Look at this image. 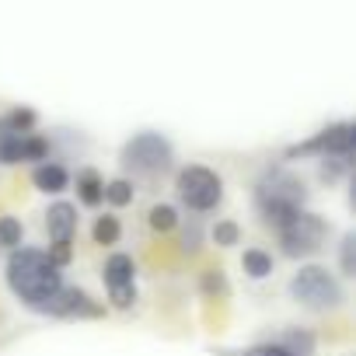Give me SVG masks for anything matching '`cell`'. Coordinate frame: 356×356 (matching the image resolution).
<instances>
[{"label":"cell","mask_w":356,"mask_h":356,"mask_svg":"<svg viewBox=\"0 0 356 356\" xmlns=\"http://www.w3.org/2000/svg\"><path fill=\"white\" fill-rule=\"evenodd\" d=\"M0 245H22V224L15 217H0Z\"/></svg>","instance_id":"d6986e66"},{"label":"cell","mask_w":356,"mask_h":356,"mask_svg":"<svg viewBox=\"0 0 356 356\" xmlns=\"http://www.w3.org/2000/svg\"><path fill=\"white\" fill-rule=\"evenodd\" d=\"M42 311H53V314H98V307L91 304V297L84 290H63V286Z\"/></svg>","instance_id":"9c48e42d"},{"label":"cell","mask_w":356,"mask_h":356,"mask_svg":"<svg viewBox=\"0 0 356 356\" xmlns=\"http://www.w3.org/2000/svg\"><path fill=\"white\" fill-rule=\"evenodd\" d=\"M119 238V220L115 217H98V224H95V241L98 245H112Z\"/></svg>","instance_id":"e0dca14e"},{"label":"cell","mask_w":356,"mask_h":356,"mask_svg":"<svg viewBox=\"0 0 356 356\" xmlns=\"http://www.w3.org/2000/svg\"><path fill=\"white\" fill-rule=\"evenodd\" d=\"M8 283H11V290L22 297V300H29L32 307H46L56 293H60V266L49 259V255H42V252H35V248H22V252H15L11 255V262H8Z\"/></svg>","instance_id":"6da1fadb"},{"label":"cell","mask_w":356,"mask_h":356,"mask_svg":"<svg viewBox=\"0 0 356 356\" xmlns=\"http://www.w3.org/2000/svg\"><path fill=\"white\" fill-rule=\"evenodd\" d=\"M353 248H356V238H353V234H349V238H346V241H342V269H346V273H349V276H353V273H356V266H353Z\"/></svg>","instance_id":"7402d4cb"},{"label":"cell","mask_w":356,"mask_h":356,"mask_svg":"<svg viewBox=\"0 0 356 356\" xmlns=\"http://www.w3.org/2000/svg\"><path fill=\"white\" fill-rule=\"evenodd\" d=\"M32 182H35L42 193H60V189L67 186V171H63L60 164H39V168L32 171Z\"/></svg>","instance_id":"8fae6325"},{"label":"cell","mask_w":356,"mask_h":356,"mask_svg":"<svg viewBox=\"0 0 356 356\" xmlns=\"http://www.w3.org/2000/svg\"><path fill=\"white\" fill-rule=\"evenodd\" d=\"M321 238H325V220L314 213H297L280 227V241L286 255H307L321 245Z\"/></svg>","instance_id":"8992f818"},{"label":"cell","mask_w":356,"mask_h":356,"mask_svg":"<svg viewBox=\"0 0 356 356\" xmlns=\"http://www.w3.org/2000/svg\"><path fill=\"white\" fill-rule=\"evenodd\" d=\"M241 356H290V353L276 342V346H255V349H248V353H241Z\"/></svg>","instance_id":"603a6c76"},{"label":"cell","mask_w":356,"mask_h":356,"mask_svg":"<svg viewBox=\"0 0 356 356\" xmlns=\"http://www.w3.org/2000/svg\"><path fill=\"white\" fill-rule=\"evenodd\" d=\"M213 238H217V245H234V241H238V227H234L231 220H227V224H217Z\"/></svg>","instance_id":"44dd1931"},{"label":"cell","mask_w":356,"mask_h":356,"mask_svg":"<svg viewBox=\"0 0 356 356\" xmlns=\"http://www.w3.org/2000/svg\"><path fill=\"white\" fill-rule=\"evenodd\" d=\"M150 227L154 231H171L175 227V210L171 207H154L150 210Z\"/></svg>","instance_id":"ffe728a7"},{"label":"cell","mask_w":356,"mask_h":356,"mask_svg":"<svg viewBox=\"0 0 356 356\" xmlns=\"http://www.w3.org/2000/svg\"><path fill=\"white\" fill-rule=\"evenodd\" d=\"M241 266H245V273L248 276H255V280H262V276H269L273 273V259L266 255V252H245V259H241Z\"/></svg>","instance_id":"5bb4252c"},{"label":"cell","mask_w":356,"mask_h":356,"mask_svg":"<svg viewBox=\"0 0 356 356\" xmlns=\"http://www.w3.org/2000/svg\"><path fill=\"white\" fill-rule=\"evenodd\" d=\"M35 122V112H29V108H15L8 119H0V133H11V136H22L29 126Z\"/></svg>","instance_id":"4fadbf2b"},{"label":"cell","mask_w":356,"mask_h":356,"mask_svg":"<svg viewBox=\"0 0 356 356\" xmlns=\"http://www.w3.org/2000/svg\"><path fill=\"white\" fill-rule=\"evenodd\" d=\"M178 196H182L186 207H193V210H210V207L220 203L224 182H220L210 168L193 164V168H186L182 175H178Z\"/></svg>","instance_id":"277c9868"},{"label":"cell","mask_w":356,"mask_h":356,"mask_svg":"<svg viewBox=\"0 0 356 356\" xmlns=\"http://www.w3.org/2000/svg\"><path fill=\"white\" fill-rule=\"evenodd\" d=\"M122 164H129L136 171H164L171 164V147L157 133H140L122 147Z\"/></svg>","instance_id":"5b68a950"},{"label":"cell","mask_w":356,"mask_h":356,"mask_svg":"<svg viewBox=\"0 0 356 356\" xmlns=\"http://www.w3.org/2000/svg\"><path fill=\"white\" fill-rule=\"evenodd\" d=\"M46 140H39V136H29L25 133V140H22V161H42L46 157Z\"/></svg>","instance_id":"ac0fdd59"},{"label":"cell","mask_w":356,"mask_h":356,"mask_svg":"<svg viewBox=\"0 0 356 356\" xmlns=\"http://www.w3.org/2000/svg\"><path fill=\"white\" fill-rule=\"evenodd\" d=\"M46 227H49V238H53V241H70V234H74V227H77L74 207H70V203H56V207H49V213H46Z\"/></svg>","instance_id":"30bf717a"},{"label":"cell","mask_w":356,"mask_h":356,"mask_svg":"<svg viewBox=\"0 0 356 356\" xmlns=\"http://www.w3.org/2000/svg\"><path fill=\"white\" fill-rule=\"evenodd\" d=\"M22 140H25V133L22 136L0 133V161H4V164H18L22 161Z\"/></svg>","instance_id":"9a60e30c"},{"label":"cell","mask_w":356,"mask_h":356,"mask_svg":"<svg viewBox=\"0 0 356 356\" xmlns=\"http://www.w3.org/2000/svg\"><path fill=\"white\" fill-rule=\"evenodd\" d=\"M353 126L349 122H339V126H328L325 133H318L311 143H300L290 150V157H300V154H353Z\"/></svg>","instance_id":"52a82bcc"},{"label":"cell","mask_w":356,"mask_h":356,"mask_svg":"<svg viewBox=\"0 0 356 356\" xmlns=\"http://www.w3.org/2000/svg\"><path fill=\"white\" fill-rule=\"evenodd\" d=\"M77 189H81V200H84L88 207H98V203L105 200V186H102V178H98L95 171H81Z\"/></svg>","instance_id":"7c38bea8"},{"label":"cell","mask_w":356,"mask_h":356,"mask_svg":"<svg viewBox=\"0 0 356 356\" xmlns=\"http://www.w3.org/2000/svg\"><path fill=\"white\" fill-rule=\"evenodd\" d=\"M290 293L304 304V307H314V311H325V307H335L339 304V283L325 273V269H318V266H307V269H300L293 280H290Z\"/></svg>","instance_id":"3957f363"},{"label":"cell","mask_w":356,"mask_h":356,"mask_svg":"<svg viewBox=\"0 0 356 356\" xmlns=\"http://www.w3.org/2000/svg\"><path fill=\"white\" fill-rule=\"evenodd\" d=\"M105 283L112 290V300L115 307H129L133 304V259L129 255H112L105 262Z\"/></svg>","instance_id":"ba28073f"},{"label":"cell","mask_w":356,"mask_h":356,"mask_svg":"<svg viewBox=\"0 0 356 356\" xmlns=\"http://www.w3.org/2000/svg\"><path fill=\"white\" fill-rule=\"evenodd\" d=\"M300 203H304V186L297 182L293 175L286 171H273L259 182V210L269 224L283 227L290 217L300 213Z\"/></svg>","instance_id":"7a4b0ae2"},{"label":"cell","mask_w":356,"mask_h":356,"mask_svg":"<svg viewBox=\"0 0 356 356\" xmlns=\"http://www.w3.org/2000/svg\"><path fill=\"white\" fill-rule=\"evenodd\" d=\"M105 200H108L112 207H126V203L133 200V189H129V182H122V178L108 182V186H105Z\"/></svg>","instance_id":"2e32d148"}]
</instances>
